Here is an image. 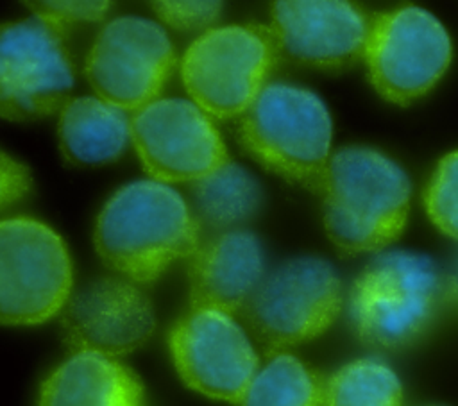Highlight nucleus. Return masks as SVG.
Returning a JSON list of instances; mask_svg holds the SVG:
<instances>
[{
  "instance_id": "nucleus-24",
  "label": "nucleus",
  "mask_w": 458,
  "mask_h": 406,
  "mask_svg": "<svg viewBox=\"0 0 458 406\" xmlns=\"http://www.w3.org/2000/svg\"><path fill=\"white\" fill-rule=\"evenodd\" d=\"M30 188H32L30 170L18 159L2 152V157H0V206H2V209H7L11 204H16L18 200H21L30 191Z\"/></svg>"
},
{
  "instance_id": "nucleus-16",
  "label": "nucleus",
  "mask_w": 458,
  "mask_h": 406,
  "mask_svg": "<svg viewBox=\"0 0 458 406\" xmlns=\"http://www.w3.org/2000/svg\"><path fill=\"white\" fill-rule=\"evenodd\" d=\"M38 406H145L136 374L116 358L73 352L43 381Z\"/></svg>"
},
{
  "instance_id": "nucleus-8",
  "label": "nucleus",
  "mask_w": 458,
  "mask_h": 406,
  "mask_svg": "<svg viewBox=\"0 0 458 406\" xmlns=\"http://www.w3.org/2000/svg\"><path fill=\"white\" fill-rule=\"evenodd\" d=\"M451 59L445 27L422 7L401 5L370 20L363 52L367 75L392 104L408 106L431 91Z\"/></svg>"
},
{
  "instance_id": "nucleus-14",
  "label": "nucleus",
  "mask_w": 458,
  "mask_h": 406,
  "mask_svg": "<svg viewBox=\"0 0 458 406\" xmlns=\"http://www.w3.org/2000/svg\"><path fill=\"white\" fill-rule=\"evenodd\" d=\"M370 20L354 0H272L270 30L290 61L342 70L363 59Z\"/></svg>"
},
{
  "instance_id": "nucleus-12",
  "label": "nucleus",
  "mask_w": 458,
  "mask_h": 406,
  "mask_svg": "<svg viewBox=\"0 0 458 406\" xmlns=\"http://www.w3.org/2000/svg\"><path fill=\"white\" fill-rule=\"evenodd\" d=\"M177 374L191 390L240 402L259 368L254 345L231 313L193 306L168 333Z\"/></svg>"
},
{
  "instance_id": "nucleus-6",
  "label": "nucleus",
  "mask_w": 458,
  "mask_h": 406,
  "mask_svg": "<svg viewBox=\"0 0 458 406\" xmlns=\"http://www.w3.org/2000/svg\"><path fill=\"white\" fill-rule=\"evenodd\" d=\"M340 309L342 281L335 266L317 256H299L265 275L245 315L259 343L277 354L324 334Z\"/></svg>"
},
{
  "instance_id": "nucleus-4",
  "label": "nucleus",
  "mask_w": 458,
  "mask_h": 406,
  "mask_svg": "<svg viewBox=\"0 0 458 406\" xmlns=\"http://www.w3.org/2000/svg\"><path fill=\"white\" fill-rule=\"evenodd\" d=\"M442 295L444 277L428 256L386 250L352 281L347 313L365 345L399 349L426 331Z\"/></svg>"
},
{
  "instance_id": "nucleus-10",
  "label": "nucleus",
  "mask_w": 458,
  "mask_h": 406,
  "mask_svg": "<svg viewBox=\"0 0 458 406\" xmlns=\"http://www.w3.org/2000/svg\"><path fill=\"white\" fill-rule=\"evenodd\" d=\"M174 64L175 50L161 23L118 16L95 36L84 73L97 97L138 111L159 98Z\"/></svg>"
},
{
  "instance_id": "nucleus-25",
  "label": "nucleus",
  "mask_w": 458,
  "mask_h": 406,
  "mask_svg": "<svg viewBox=\"0 0 458 406\" xmlns=\"http://www.w3.org/2000/svg\"><path fill=\"white\" fill-rule=\"evenodd\" d=\"M444 295L453 300L454 304H458V258L453 265V268L449 270L447 277L444 279Z\"/></svg>"
},
{
  "instance_id": "nucleus-9",
  "label": "nucleus",
  "mask_w": 458,
  "mask_h": 406,
  "mask_svg": "<svg viewBox=\"0 0 458 406\" xmlns=\"http://www.w3.org/2000/svg\"><path fill=\"white\" fill-rule=\"evenodd\" d=\"M75 84V66L64 32L23 18L2 27L0 111L5 120L27 122L61 111Z\"/></svg>"
},
{
  "instance_id": "nucleus-22",
  "label": "nucleus",
  "mask_w": 458,
  "mask_h": 406,
  "mask_svg": "<svg viewBox=\"0 0 458 406\" xmlns=\"http://www.w3.org/2000/svg\"><path fill=\"white\" fill-rule=\"evenodd\" d=\"M41 21L66 32L72 27L97 23L109 11L111 0H21Z\"/></svg>"
},
{
  "instance_id": "nucleus-3",
  "label": "nucleus",
  "mask_w": 458,
  "mask_h": 406,
  "mask_svg": "<svg viewBox=\"0 0 458 406\" xmlns=\"http://www.w3.org/2000/svg\"><path fill=\"white\" fill-rule=\"evenodd\" d=\"M331 140L327 106L292 82H267L238 118V141L256 163L313 191L331 159Z\"/></svg>"
},
{
  "instance_id": "nucleus-21",
  "label": "nucleus",
  "mask_w": 458,
  "mask_h": 406,
  "mask_svg": "<svg viewBox=\"0 0 458 406\" xmlns=\"http://www.w3.org/2000/svg\"><path fill=\"white\" fill-rule=\"evenodd\" d=\"M424 206L429 220L444 234L458 240V150L437 165L424 191Z\"/></svg>"
},
{
  "instance_id": "nucleus-5",
  "label": "nucleus",
  "mask_w": 458,
  "mask_h": 406,
  "mask_svg": "<svg viewBox=\"0 0 458 406\" xmlns=\"http://www.w3.org/2000/svg\"><path fill=\"white\" fill-rule=\"evenodd\" d=\"M276 52V39L267 27H211L200 32L181 57L182 88L209 116L240 118L265 88Z\"/></svg>"
},
{
  "instance_id": "nucleus-11",
  "label": "nucleus",
  "mask_w": 458,
  "mask_h": 406,
  "mask_svg": "<svg viewBox=\"0 0 458 406\" xmlns=\"http://www.w3.org/2000/svg\"><path fill=\"white\" fill-rule=\"evenodd\" d=\"M131 143L152 179L195 182L229 161L209 116L191 98H156L131 116Z\"/></svg>"
},
{
  "instance_id": "nucleus-23",
  "label": "nucleus",
  "mask_w": 458,
  "mask_h": 406,
  "mask_svg": "<svg viewBox=\"0 0 458 406\" xmlns=\"http://www.w3.org/2000/svg\"><path fill=\"white\" fill-rule=\"evenodd\" d=\"M156 16L181 32H204L222 14L224 0H148Z\"/></svg>"
},
{
  "instance_id": "nucleus-7",
  "label": "nucleus",
  "mask_w": 458,
  "mask_h": 406,
  "mask_svg": "<svg viewBox=\"0 0 458 406\" xmlns=\"http://www.w3.org/2000/svg\"><path fill=\"white\" fill-rule=\"evenodd\" d=\"M73 270L63 238L47 224L11 216L0 224V318L36 326L63 311Z\"/></svg>"
},
{
  "instance_id": "nucleus-20",
  "label": "nucleus",
  "mask_w": 458,
  "mask_h": 406,
  "mask_svg": "<svg viewBox=\"0 0 458 406\" xmlns=\"http://www.w3.org/2000/svg\"><path fill=\"white\" fill-rule=\"evenodd\" d=\"M324 406H403V386L385 361L358 358L326 379Z\"/></svg>"
},
{
  "instance_id": "nucleus-13",
  "label": "nucleus",
  "mask_w": 458,
  "mask_h": 406,
  "mask_svg": "<svg viewBox=\"0 0 458 406\" xmlns=\"http://www.w3.org/2000/svg\"><path fill=\"white\" fill-rule=\"evenodd\" d=\"M156 329L152 300L122 275L88 281L70 295L61 313V334L75 352L122 356L140 349Z\"/></svg>"
},
{
  "instance_id": "nucleus-15",
  "label": "nucleus",
  "mask_w": 458,
  "mask_h": 406,
  "mask_svg": "<svg viewBox=\"0 0 458 406\" xmlns=\"http://www.w3.org/2000/svg\"><path fill=\"white\" fill-rule=\"evenodd\" d=\"M265 250L245 229L220 231L199 243L190 256L191 306L236 313L245 308L265 279Z\"/></svg>"
},
{
  "instance_id": "nucleus-19",
  "label": "nucleus",
  "mask_w": 458,
  "mask_h": 406,
  "mask_svg": "<svg viewBox=\"0 0 458 406\" xmlns=\"http://www.w3.org/2000/svg\"><path fill=\"white\" fill-rule=\"evenodd\" d=\"M324 383L313 368L288 352L258 368L240 406H324Z\"/></svg>"
},
{
  "instance_id": "nucleus-1",
  "label": "nucleus",
  "mask_w": 458,
  "mask_h": 406,
  "mask_svg": "<svg viewBox=\"0 0 458 406\" xmlns=\"http://www.w3.org/2000/svg\"><path fill=\"white\" fill-rule=\"evenodd\" d=\"M199 225L175 188L157 179H140L107 199L95 222L93 243L113 272L148 284L195 252Z\"/></svg>"
},
{
  "instance_id": "nucleus-17",
  "label": "nucleus",
  "mask_w": 458,
  "mask_h": 406,
  "mask_svg": "<svg viewBox=\"0 0 458 406\" xmlns=\"http://www.w3.org/2000/svg\"><path fill=\"white\" fill-rule=\"evenodd\" d=\"M57 140L66 163L102 166L116 161L131 143V118L97 95L75 97L59 111Z\"/></svg>"
},
{
  "instance_id": "nucleus-18",
  "label": "nucleus",
  "mask_w": 458,
  "mask_h": 406,
  "mask_svg": "<svg viewBox=\"0 0 458 406\" xmlns=\"http://www.w3.org/2000/svg\"><path fill=\"white\" fill-rule=\"evenodd\" d=\"M191 200L199 224L215 231H229L238 229L259 211L263 190L247 168L227 161L191 182Z\"/></svg>"
},
{
  "instance_id": "nucleus-2",
  "label": "nucleus",
  "mask_w": 458,
  "mask_h": 406,
  "mask_svg": "<svg viewBox=\"0 0 458 406\" xmlns=\"http://www.w3.org/2000/svg\"><path fill=\"white\" fill-rule=\"evenodd\" d=\"M329 240L347 254L377 252L403 233L411 186L386 154L347 145L331 154L318 191Z\"/></svg>"
}]
</instances>
